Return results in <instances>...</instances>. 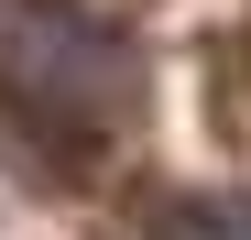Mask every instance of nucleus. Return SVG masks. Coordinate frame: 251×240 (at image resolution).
Here are the masks:
<instances>
[{"mask_svg":"<svg viewBox=\"0 0 251 240\" xmlns=\"http://www.w3.org/2000/svg\"><path fill=\"white\" fill-rule=\"evenodd\" d=\"M142 98L131 33L88 0H0V109L22 120V142L88 164Z\"/></svg>","mask_w":251,"mask_h":240,"instance_id":"obj_1","label":"nucleus"},{"mask_svg":"<svg viewBox=\"0 0 251 240\" xmlns=\"http://www.w3.org/2000/svg\"><path fill=\"white\" fill-rule=\"evenodd\" d=\"M142 240H251V186H175V196H153Z\"/></svg>","mask_w":251,"mask_h":240,"instance_id":"obj_2","label":"nucleus"}]
</instances>
